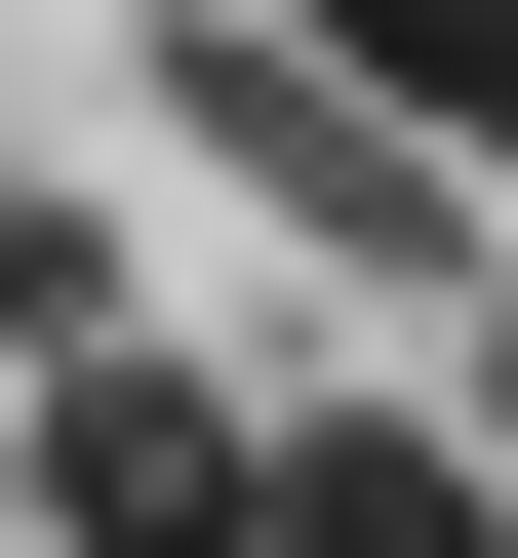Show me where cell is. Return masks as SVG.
<instances>
[{
	"mask_svg": "<svg viewBox=\"0 0 518 558\" xmlns=\"http://www.w3.org/2000/svg\"><path fill=\"white\" fill-rule=\"evenodd\" d=\"M40 558H279V439L160 399V360L81 319V360H40Z\"/></svg>",
	"mask_w": 518,
	"mask_h": 558,
	"instance_id": "obj_1",
	"label": "cell"
},
{
	"mask_svg": "<svg viewBox=\"0 0 518 558\" xmlns=\"http://www.w3.org/2000/svg\"><path fill=\"white\" fill-rule=\"evenodd\" d=\"M479 439H518V360H479Z\"/></svg>",
	"mask_w": 518,
	"mask_h": 558,
	"instance_id": "obj_5",
	"label": "cell"
},
{
	"mask_svg": "<svg viewBox=\"0 0 518 558\" xmlns=\"http://www.w3.org/2000/svg\"><path fill=\"white\" fill-rule=\"evenodd\" d=\"M279 558H518V439H399V399H320V439H279Z\"/></svg>",
	"mask_w": 518,
	"mask_h": 558,
	"instance_id": "obj_2",
	"label": "cell"
},
{
	"mask_svg": "<svg viewBox=\"0 0 518 558\" xmlns=\"http://www.w3.org/2000/svg\"><path fill=\"white\" fill-rule=\"evenodd\" d=\"M320 40H359V81H438V120H479V40H518V0H320Z\"/></svg>",
	"mask_w": 518,
	"mask_h": 558,
	"instance_id": "obj_3",
	"label": "cell"
},
{
	"mask_svg": "<svg viewBox=\"0 0 518 558\" xmlns=\"http://www.w3.org/2000/svg\"><path fill=\"white\" fill-rule=\"evenodd\" d=\"M479 199H518V40H479Z\"/></svg>",
	"mask_w": 518,
	"mask_h": 558,
	"instance_id": "obj_4",
	"label": "cell"
}]
</instances>
